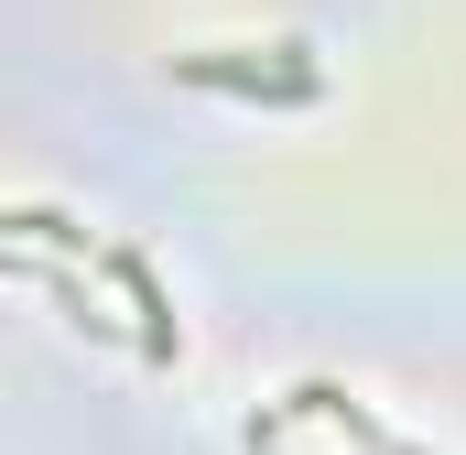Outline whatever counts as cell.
I'll return each mask as SVG.
<instances>
[{
    "instance_id": "2",
    "label": "cell",
    "mask_w": 466,
    "mask_h": 455,
    "mask_svg": "<svg viewBox=\"0 0 466 455\" xmlns=\"http://www.w3.org/2000/svg\"><path fill=\"white\" fill-rule=\"evenodd\" d=\"M109 282H119V293H130V315H141V358L163 369V358L185 347V326L163 315V282H152V260H141V249H109Z\"/></svg>"
},
{
    "instance_id": "1",
    "label": "cell",
    "mask_w": 466,
    "mask_h": 455,
    "mask_svg": "<svg viewBox=\"0 0 466 455\" xmlns=\"http://www.w3.org/2000/svg\"><path fill=\"white\" fill-rule=\"evenodd\" d=\"M174 76L185 87H228V98H271V109H315L326 98V66L304 55V44H260V55H174Z\"/></svg>"
}]
</instances>
